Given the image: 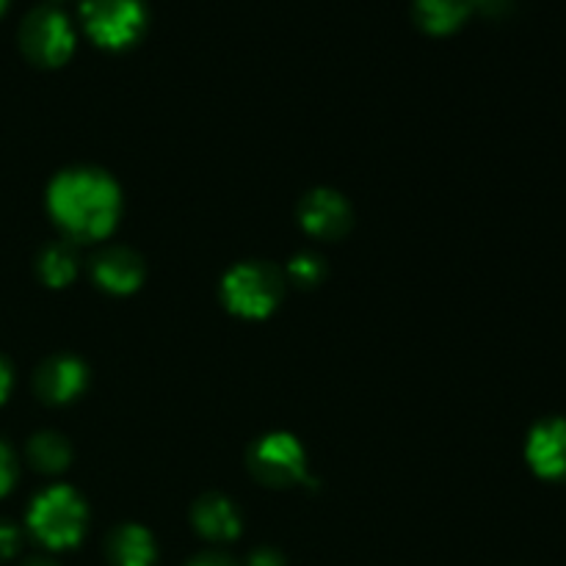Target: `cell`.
Returning a JSON list of instances; mask_svg holds the SVG:
<instances>
[{
  "label": "cell",
  "instance_id": "1",
  "mask_svg": "<svg viewBox=\"0 0 566 566\" xmlns=\"http://www.w3.org/2000/svg\"><path fill=\"white\" fill-rule=\"evenodd\" d=\"M53 219L81 241L108 235L119 216V188L108 175L94 169L64 171L48 193Z\"/></svg>",
  "mask_w": 566,
  "mask_h": 566
},
{
  "label": "cell",
  "instance_id": "2",
  "mask_svg": "<svg viewBox=\"0 0 566 566\" xmlns=\"http://www.w3.org/2000/svg\"><path fill=\"white\" fill-rule=\"evenodd\" d=\"M28 525L42 545L64 551V547L77 545V539L83 536L86 509L70 486H53L33 501Z\"/></svg>",
  "mask_w": 566,
  "mask_h": 566
},
{
  "label": "cell",
  "instance_id": "3",
  "mask_svg": "<svg viewBox=\"0 0 566 566\" xmlns=\"http://www.w3.org/2000/svg\"><path fill=\"white\" fill-rule=\"evenodd\" d=\"M81 17L94 42L103 48H127L147 25V6L144 0H83Z\"/></svg>",
  "mask_w": 566,
  "mask_h": 566
},
{
  "label": "cell",
  "instance_id": "4",
  "mask_svg": "<svg viewBox=\"0 0 566 566\" xmlns=\"http://www.w3.org/2000/svg\"><path fill=\"white\" fill-rule=\"evenodd\" d=\"M20 48L33 64L59 66L70 59L75 48V33L70 20L53 6H36L22 17Z\"/></svg>",
  "mask_w": 566,
  "mask_h": 566
},
{
  "label": "cell",
  "instance_id": "5",
  "mask_svg": "<svg viewBox=\"0 0 566 566\" xmlns=\"http://www.w3.org/2000/svg\"><path fill=\"white\" fill-rule=\"evenodd\" d=\"M221 293L232 313L260 318V315H269L280 302L282 280L271 265L243 263L227 274Z\"/></svg>",
  "mask_w": 566,
  "mask_h": 566
},
{
  "label": "cell",
  "instance_id": "6",
  "mask_svg": "<svg viewBox=\"0 0 566 566\" xmlns=\"http://www.w3.org/2000/svg\"><path fill=\"white\" fill-rule=\"evenodd\" d=\"M252 470L265 484H291L304 475V453L287 434H271L252 451Z\"/></svg>",
  "mask_w": 566,
  "mask_h": 566
},
{
  "label": "cell",
  "instance_id": "7",
  "mask_svg": "<svg viewBox=\"0 0 566 566\" xmlns=\"http://www.w3.org/2000/svg\"><path fill=\"white\" fill-rule=\"evenodd\" d=\"M528 462L542 479H566V420L551 418L528 437Z\"/></svg>",
  "mask_w": 566,
  "mask_h": 566
},
{
  "label": "cell",
  "instance_id": "8",
  "mask_svg": "<svg viewBox=\"0 0 566 566\" xmlns=\"http://www.w3.org/2000/svg\"><path fill=\"white\" fill-rule=\"evenodd\" d=\"M142 276H144L142 258L125 247L105 249V252L94 260V280H97L105 291H114V293L136 291Z\"/></svg>",
  "mask_w": 566,
  "mask_h": 566
},
{
  "label": "cell",
  "instance_id": "9",
  "mask_svg": "<svg viewBox=\"0 0 566 566\" xmlns=\"http://www.w3.org/2000/svg\"><path fill=\"white\" fill-rule=\"evenodd\" d=\"M83 381H86V370H83V365L77 359L53 357L39 368L36 390L44 401L64 403L81 392Z\"/></svg>",
  "mask_w": 566,
  "mask_h": 566
},
{
  "label": "cell",
  "instance_id": "10",
  "mask_svg": "<svg viewBox=\"0 0 566 566\" xmlns=\"http://www.w3.org/2000/svg\"><path fill=\"white\" fill-rule=\"evenodd\" d=\"M302 224L313 235L337 238L348 227V205L335 191H315L302 205Z\"/></svg>",
  "mask_w": 566,
  "mask_h": 566
},
{
  "label": "cell",
  "instance_id": "11",
  "mask_svg": "<svg viewBox=\"0 0 566 566\" xmlns=\"http://www.w3.org/2000/svg\"><path fill=\"white\" fill-rule=\"evenodd\" d=\"M193 525H197L199 534L216 542L232 539L241 531V520H238L235 509L221 495H208L193 506Z\"/></svg>",
  "mask_w": 566,
  "mask_h": 566
},
{
  "label": "cell",
  "instance_id": "12",
  "mask_svg": "<svg viewBox=\"0 0 566 566\" xmlns=\"http://www.w3.org/2000/svg\"><path fill=\"white\" fill-rule=\"evenodd\" d=\"M108 558L114 566H153V536L142 525H122L108 536Z\"/></svg>",
  "mask_w": 566,
  "mask_h": 566
},
{
  "label": "cell",
  "instance_id": "13",
  "mask_svg": "<svg viewBox=\"0 0 566 566\" xmlns=\"http://www.w3.org/2000/svg\"><path fill=\"white\" fill-rule=\"evenodd\" d=\"M475 0H415V17L431 33H448L468 20Z\"/></svg>",
  "mask_w": 566,
  "mask_h": 566
},
{
  "label": "cell",
  "instance_id": "14",
  "mask_svg": "<svg viewBox=\"0 0 566 566\" xmlns=\"http://www.w3.org/2000/svg\"><path fill=\"white\" fill-rule=\"evenodd\" d=\"M75 269L77 260L70 243H53V247L44 249L42 258H39V274H42V280L53 287L66 285V282L75 276Z\"/></svg>",
  "mask_w": 566,
  "mask_h": 566
},
{
  "label": "cell",
  "instance_id": "15",
  "mask_svg": "<svg viewBox=\"0 0 566 566\" xmlns=\"http://www.w3.org/2000/svg\"><path fill=\"white\" fill-rule=\"evenodd\" d=\"M28 459L44 473H59L70 464V446L59 434H36L28 446Z\"/></svg>",
  "mask_w": 566,
  "mask_h": 566
},
{
  "label": "cell",
  "instance_id": "16",
  "mask_svg": "<svg viewBox=\"0 0 566 566\" xmlns=\"http://www.w3.org/2000/svg\"><path fill=\"white\" fill-rule=\"evenodd\" d=\"M291 276L296 282H302V285H315L324 276V265L313 254H302V258H296L291 263Z\"/></svg>",
  "mask_w": 566,
  "mask_h": 566
},
{
  "label": "cell",
  "instance_id": "17",
  "mask_svg": "<svg viewBox=\"0 0 566 566\" xmlns=\"http://www.w3.org/2000/svg\"><path fill=\"white\" fill-rule=\"evenodd\" d=\"M20 551V531L9 523H0V562L11 558Z\"/></svg>",
  "mask_w": 566,
  "mask_h": 566
},
{
  "label": "cell",
  "instance_id": "18",
  "mask_svg": "<svg viewBox=\"0 0 566 566\" xmlns=\"http://www.w3.org/2000/svg\"><path fill=\"white\" fill-rule=\"evenodd\" d=\"M14 475H17L14 457H11L9 448L0 442V495H6V492L11 490V484H14Z\"/></svg>",
  "mask_w": 566,
  "mask_h": 566
},
{
  "label": "cell",
  "instance_id": "19",
  "mask_svg": "<svg viewBox=\"0 0 566 566\" xmlns=\"http://www.w3.org/2000/svg\"><path fill=\"white\" fill-rule=\"evenodd\" d=\"M512 6H514V0H475V9H481L484 14H490V17L506 14Z\"/></svg>",
  "mask_w": 566,
  "mask_h": 566
},
{
  "label": "cell",
  "instance_id": "20",
  "mask_svg": "<svg viewBox=\"0 0 566 566\" xmlns=\"http://www.w3.org/2000/svg\"><path fill=\"white\" fill-rule=\"evenodd\" d=\"M249 566H285L280 553L274 551H258L252 558H249Z\"/></svg>",
  "mask_w": 566,
  "mask_h": 566
},
{
  "label": "cell",
  "instance_id": "21",
  "mask_svg": "<svg viewBox=\"0 0 566 566\" xmlns=\"http://www.w3.org/2000/svg\"><path fill=\"white\" fill-rule=\"evenodd\" d=\"M188 566H235L227 556H216V553H208V556H199L197 562H191Z\"/></svg>",
  "mask_w": 566,
  "mask_h": 566
},
{
  "label": "cell",
  "instance_id": "22",
  "mask_svg": "<svg viewBox=\"0 0 566 566\" xmlns=\"http://www.w3.org/2000/svg\"><path fill=\"white\" fill-rule=\"evenodd\" d=\"M9 387H11L9 365H6L3 359H0V401H3V398H6V392H9Z\"/></svg>",
  "mask_w": 566,
  "mask_h": 566
},
{
  "label": "cell",
  "instance_id": "23",
  "mask_svg": "<svg viewBox=\"0 0 566 566\" xmlns=\"http://www.w3.org/2000/svg\"><path fill=\"white\" fill-rule=\"evenodd\" d=\"M25 566H55V564H50L48 558H33V562H28Z\"/></svg>",
  "mask_w": 566,
  "mask_h": 566
},
{
  "label": "cell",
  "instance_id": "24",
  "mask_svg": "<svg viewBox=\"0 0 566 566\" xmlns=\"http://www.w3.org/2000/svg\"><path fill=\"white\" fill-rule=\"evenodd\" d=\"M9 6V0H0V14H3V9Z\"/></svg>",
  "mask_w": 566,
  "mask_h": 566
}]
</instances>
